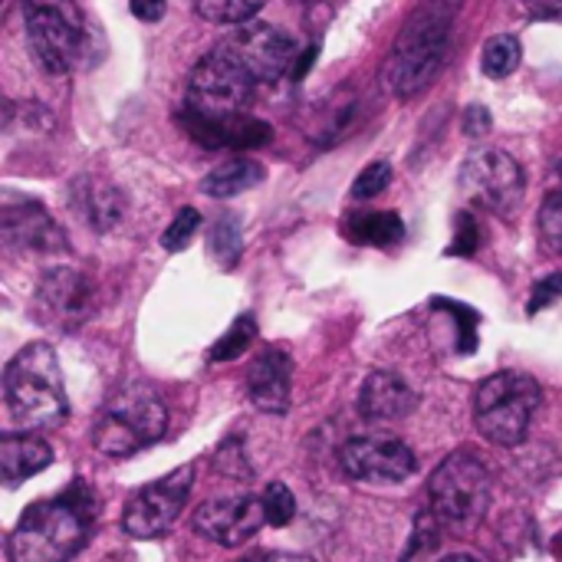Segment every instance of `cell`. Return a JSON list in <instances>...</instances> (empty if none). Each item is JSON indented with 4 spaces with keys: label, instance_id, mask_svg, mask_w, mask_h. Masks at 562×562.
Masks as SVG:
<instances>
[{
    "label": "cell",
    "instance_id": "ac0fdd59",
    "mask_svg": "<svg viewBox=\"0 0 562 562\" xmlns=\"http://www.w3.org/2000/svg\"><path fill=\"white\" fill-rule=\"evenodd\" d=\"M415 408H418V395H415V389L402 375L379 369V372H372L362 382V392H359V412H362V418L379 422V425H389V422L408 418Z\"/></svg>",
    "mask_w": 562,
    "mask_h": 562
},
{
    "label": "cell",
    "instance_id": "ffe728a7",
    "mask_svg": "<svg viewBox=\"0 0 562 562\" xmlns=\"http://www.w3.org/2000/svg\"><path fill=\"white\" fill-rule=\"evenodd\" d=\"M72 201H76V214H82V221L92 224L95 231H112L125 214V201L109 181H92V178L76 181Z\"/></svg>",
    "mask_w": 562,
    "mask_h": 562
},
{
    "label": "cell",
    "instance_id": "74e56055",
    "mask_svg": "<svg viewBox=\"0 0 562 562\" xmlns=\"http://www.w3.org/2000/svg\"><path fill=\"white\" fill-rule=\"evenodd\" d=\"M263 562H316V560L300 557V553H270V557H263Z\"/></svg>",
    "mask_w": 562,
    "mask_h": 562
},
{
    "label": "cell",
    "instance_id": "4fadbf2b",
    "mask_svg": "<svg viewBox=\"0 0 562 562\" xmlns=\"http://www.w3.org/2000/svg\"><path fill=\"white\" fill-rule=\"evenodd\" d=\"M339 464L352 481L362 484H402L415 474V451L398 438L366 435L339 448Z\"/></svg>",
    "mask_w": 562,
    "mask_h": 562
},
{
    "label": "cell",
    "instance_id": "9a60e30c",
    "mask_svg": "<svg viewBox=\"0 0 562 562\" xmlns=\"http://www.w3.org/2000/svg\"><path fill=\"white\" fill-rule=\"evenodd\" d=\"M184 132L201 142L204 148H260L270 142L273 128L247 112H234V115H201L184 109L181 112Z\"/></svg>",
    "mask_w": 562,
    "mask_h": 562
},
{
    "label": "cell",
    "instance_id": "30bf717a",
    "mask_svg": "<svg viewBox=\"0 0 562 562\" xmlns=\"http://www.w3.org/2000/svg\"><path fill=\"white\" fill-rule=\"evenodd\" d=\"M221 49L254 79V82H277L286 72H293L296 63V43L290 33H283L273 23L247 20L240 23Z\"/></svg>",
    "mask_w": 562,
    "mask_h": 562
},
{
    "label": "cell",
    "instance_id": "8d00e7d4",
    "mask_svg": "<svg viewBox=\"0 0 562 562\" xmlns=\"http://www.w3.org/2000/svg\"><path fill=\"white\" fill-rule=\"evenodd\" d=\"M128 7H132V13H135L138 20H145V23H155V20L165 16V0H128Z\"/></svg>",
    "mask_w": 562,
    "mask_h": 562
},
{
    "label": "cell",
    "instance_id": "1f68e13d",
    "mask_svg": "<svg viewBox=\"0 0 562 562\" xmlns=\"http://www.w3.org/2000/svg\"><path fill=\"white\" fill-rule=\"evenodd\" d=\"M244 461H247V458H244V451H240V441H237V438H227V441L217 448L214 468H217L221 474H227V477L247 481V477H250V468H247Z\"/></svg>",
    "mask_w": 562,
    "mask_h": 562
},
{
    "label": "cell",
    "instance_id": "ba28073f",
    "mask_svg": "<svg viewBox=\"0 0 562 562\" xmlns=\"http://www.w3.org/2000/svg\"><path fill=\"white\" fill-rule=\"evenodd\" d=\"M194 484V468H175L171 474H165L161 481H151L145 487H138L122 510V530L132 540H155L161 533H168L178 520V514L188 504Z\"/></svg>",
    "mask_w": 562,
    "mask_h": 562
},
{
    "label": "cell",
    "instance_id": "8992f818",
    "mask_svg": "<svg viewBox=\"0 0 562 562\" xmlns=\"http://www.w3.org/2000/svg\"><path fill=\"white\" fill-rule=\"evenodd\" d=\"M26 43L49 76H66L82 56V13L76 0H23Z\"/></svg>",
    "mask_w": 562,
    "mask_h": 562
},
{
    "label": "cell",
    "instance_id": "5bb4252c",
    "mask_svg": "<svg viewBox=\"0 0 562 562\" xmlns=\"http://www.w3.org/2000/svg\"><path fill=\"white\" fill-rule=\"evenodd\" d=\"M263 524H267L263 501L250 497V494L207 501L191 517L194 533H201L204 540H211L217 547H240V543L254 540L263 530Z\"/></svg>",
    "mask_w": 562,
    "mask_h": 562
},
{
    "label": "cell",
    "instance_id": "484cf974",
    "mask_svg": "<svg viewBox=\"0 0 562 562\" xmlns=\"http://www.w3.org/2000/svg\"><path fill=\"white\" fill-rule=\"evenodd\" d=\"M260 7V0H194V10L201 20L207 23H247L254 16V10Z\"/></svg>",
    "mask_w": 562,
    "mask_h": 562
},
{
    "label": "cell",
    "instance_id": "9c48e42d",
    "mask_svg": "<svg viewBox=\"0 0 562 562\" xmlns=\"http://www.w3.org/2000/svg\"><path fill=\"white\" fill-rule=\"evenodd\" d=\"M254 86L257 82L217 46L191 69L184 89V109L201 115H234L244 112V105L254 95Z\"/></svg>",
    "mask_w": 562,
    "mask_h": 562
},
{
    "label": "cell",
    "instance_id": "f35d334b",
    "mask_svg": "<svg viewBox=\"0 0 562 562\" xmlns=\"http://www.w3.org/2000/svg\"><path fill=\"white\" fill-rule=\"evenodd\" d=\"M553 553H557V557H560V560H562V533H560V537H557V540H553Z\"/></svg>",
    "mask_w": 562,
    "mask_h": 562
},
{
    "label": "cell",
    "instance_id": "44dd1931",
    "mask_svg": "<svg viewBox=\"0 0 562 562\" xmlns=\"http://www.w3.org/2000/svg\"><path fill=\"white\" fill-rule=\"evenodd\" d=\"M342 234L359 247H392L405 237V224L395 211H352Z\"/></svg>",
    "mask_w": 562,
    "mask_h": 562
},
{
    "label": "cell",
    "instance_id": "f546056e",
    "mask_svg": "<svg viewBox=\"0 0 562 562\" xmlns=\"http://www.w3.org/2000/svg\"><path fill=\"white\" fill-rule=\"evenodd\" d=\"M389 184H392V165H389V161H372V165H369V168H362V175L356 178V184H352V198L369 201V198L382 194Z\"/></svg>",
    "mask_w": 562,
    "mask_h": 562
},
{
    "label": "cell",
    "instance_id": "277c9868",
    "mask_svg": "<svg viewBox=\"0 0 562 562\" xmlns=\"http://www.w3.org/2000/svg\"><path fill=\"white\" fill-rule=\"evenodd\" d=\"M540 408V385L527 372H497L474 392V425L497 448H517Z\"/></svg>",
    "mask_w": 562,
    "mask_h": 562
},
{
    "label": "cell",
    "instance_id": "d4e9b609",
    "mask_svg": "<svg viewBox=\"0 0 562 562\" xmlns=\"http://www.w3.org/2000/svg\"><path fill=\"white\" fill-rule=\"evenodd\" d=\"M207 250H211V257H214L224 270H231V267L240 260V224H237L231 214H224V217L214 221L211 237H207Z\"/></svg>",
    "mask_w": 562,
    "mask_h": 562
},
{
    "label": "cell",
    "instance_id": "2e32d148",
    "mask_svg": "<svg viewBox=\"0 0 562 562\" xmlns=\"http://www.w3.org/2000/svg\"><path fill=\"white\" fill-rule=\"evenodd\" d=\"M247 395L267 415H286L293 395V359L280 346H267L247 369Z\"/></svg>",
    "mask_w": 562,
    "mask_h": 562
},
{
    "label": "cell",
    "instance_id": "8fae6325",
    "mask_svg": "<svg viewBox=\"0 0 562 562\" xmlns=\"http://www.w3.org/2000/svg\"><path fill=\"white\" fill-rule=\"evenodd\" d=\"M461 191L474 204L510 217L527 194V178H524V168L517 165V158H510L501 148H484L464 161Z\"/></svg>",
    "mask_w": 562,
    "mask_h": 562
},
{
    "label": "cell",
    "instance_id": "d6a6232c",
    "mask_svg": "<svg viewBox=\"0 0 562 562\" xmlns=\"http://www.w3.org/2000/svg\"><path fill=\"white\" fill-rule=\"evenodd\" d=\"M454 240H451V247H448V254L451 257H471L474 250H477V221H474V214L471 211H461L458 214V221H454Z\"/></svg>",
    "mask_w": 562,
    "mask_h": 562
},
{
    "label": "cell",
    "instance_id": "603a6c76",
    "mask_svg": "<svg viewBox=\"0 0 562 562\" xmlns=\"http://www.w3.org/2000/svg\"><path fill=\"white\" fill-rule=\"evenodd\" d=\"M254 339H257V319H254L250 313H244V316H237V319L231 323V329L211 346L207 359H211V362H231V359L244 356V352L254 346Z\"/></svg>",
    "mask_w": 562,
    "mask_h": 562
},
{
    "label": "cell",
    "instance_id": "4dcf8cb0",
    "mask_svg": "<svg viewBox=\"0 0 562 562\" xmlns=\"http://www.w3.org/2000/svg\"><path fill=\"white\" fill-rule=\"evenodd\" d=\"M435 306H441V310H448V313H454V319H458V333H461V342H458V349L468 356V352H474L477 349V313L471 310V306H461V303H454V300H435Z\"/></svg>",
    "mask_w": 562,
    "mask_h": 562
},
{
    "label": "cell",
    "instance_id": "ab89813d",
    "mask_svg": "<svg viewBox=\"0 0 562 562\" xmlns=\"http://www.w3.org/2000/svg\"><path fill=\"white\" fill-rule=\"evenodd\" d=\"M441 562H477L474 557H448V560H441Z\"/></svg>",
    "mask_w": 562,
    "mask_h": 562
},
{
    "label": "cell",
    "instance_id": "7402d4cb",
    "mask_svg": "<svg viewBox=\"0 0 562 562\" xmlns=\"http://www.w3.org/2000/svg\"><path fill=\"white\" fill-rule=\"evenodd\" d=\"M263 181V165L254 158H227L204 178V194L211 198H234L250 191Z\"/></svg>",
    "mask_w": 562,
    "mask_h": 562
},
{
    "label": "cell",
    "instance_id": "e0dca14e",
    "mask_svg": "<svg viewBox=\"0 0 562 562\" xmlns=\"http://www.w3.org/2000/svg\"><path fill=\"white\" fill-rule=\"evenodd\" d=\"M0 227H3V240L10 247L40 250V254L66 250V237H63L59 224L36 201H10L7 198Z\"/></svg>",
    "mask_w": 562,
    "mask_h": 562
},
{
    "label": "cell",
    "instance_id": "5b68a950",
    "mask_svg": "<svg viewBox=\"0 0 562 562\" xmlns=\"http://www.w3.org/2000/svg\"><path fill=\"white\" fill-rule=\"evenodd\" d=\"M491 507V474L477 454L458 451L428 477V510L445 530H474Z\"/></svg>",
    "mask_w": 562,
    "mask_h": 562
},
{
    "label": "cell",
    "instance_id": "7c38bea8",
    "mask_svg": "<svg viewBox=\"0 0 562 562\" xmlns=\"http://www.w3.org/2000/svg\"><path fill=\"white\" fill-rule=\"evenodd\" d=\"M33 310H36V319L43 326H53L59 333H72L92 316L95 286L86 273L69 270V267H56L40 280Z\"/></svg>",
    "mask_w": 562,
    "mask_h": 562
},
{
    "label": "cell",
    "instance_id": "d6986e66",
    "mask_svg": "<svg viewBox=\"0 0 562 562\" xmlns=\"http://www.w3.org/2000/svg\"><path fill=\"white\" fill-rule=\"evenodd\" d=\"M53 464V448L36 435H3L0 438V481L16 487Z\"/></svg>",
    "mask_w": 562,
    "mask_h": 562
},
{
    "label": "cell",
    "instance_id": "cb8c5ba5",
    "mask_svg": "<svg viewBox=\"0 0 562 562\" xmlns=\"http://www.w3.org/2000/svg\"><path fill=\"white\" fill-rule=\"evenodd\" d=\"M517 66H520V40L510 36V33L491 36L487 46H484V72H487L491 79H504V76H510Z\"/></svg>",
    "mask_w": 562,
    "mask_h": 562
},
{
    "label": "cell",
    "instance_id": "6da1fadb",
    "mask_svg": "<svg viewBox=\"0 0 562 562\" xmlns=\"http://www.w3.org/2000/svg\"><path fill=\"white\" fill-rule=\"evenodd\" d=\"M92 524L95 497L86 481H72L63 494L23 510L7 540V557L10 562H69L89 543Z\"/></svg>",
    "mask_w": 562,
    "mask_h": 562
},
{
    "label": "cell",
    "instance_id": "52a82bcc",
    "mask_svg": "<svg viewBox=\"0 0 562 562\" xmlns=\"http://www.w3.org/2000/svg\"><path fill=\"white\" fill-rule=\"evenodd\" d=\"M448 30H451V13L438 0H428L422 23H408L395 49L392 76H389L392 92L408 99L422 92L441 72L445 56H448Z\"/></svg>",
    "mask_w": 562,
    "mask_h": 562
},
{
    "label": "cell",
    "instance_id": "3957f363",
    "mask_svg": "<svg viewBox=\"0 0 562 562\" xmlns=\"http://www.w3.org/2000/svg\"><path fill=\"white\" fill-rule=\"evenodd\" d=\"M168 431V408L145 382L119 385L95 412L92 448L105 458H132L158 445Z\"/></svg>",
    "mask_w": 562,
    "mask_h": 562
},
{
    "label": "cell",
    "instance_id": "836d02e7",
    "mask_svg": "<svg viewBox=\"0 0 562 562\" xmlns=\"http://www.w3.org/2000/svg\"><path fill=\"white\" fill-rule=\"evenodd\" d=\"M557 300H562V273H550V277H543V280L533 286L530 303H527V313H530V316H537L540 310L553 306Z\"/></svg>",
    "mask_w": 562,
    "mask_h": 562
},
{
    "label": "cell",
    "instance_id": "d590c367",
    "mask_svg": "<svg viewBox=\"0 0 562 562\" xmlns=\"http://www.w3.org/2000/svg\"><path fill=\"white\" fill-rule=\"evenodd\" d=\"M524 10L530 20H550V23L562 20V0H524Z\"/></svg>",
    "mask_w": 562,
    "mask_h": 562
},
{
    "label": "cell",
    "instance_id": "e575fe53",
    "mask_svg": "<svg viewBox=\"0 0 562 562\" xmlns=\"http://www.w3.org/2000/svg\"><path fill=\"white\" fill-rule=\"evenodd\" d=\"M491 132V112L484 109V105H468V112H464V135H471V138H484Z\"/></svg>",
    "mask_w": 562,
    "mask_h": 562
},
{
    "label": "cell",
    "instance_id": "7a4b0ae2",
    "mask_svg": "<svg viewBox=\"0 0 562 562\" xmlns=\"http://www.w3.org/2000/svg\"><path fill=\"white\" fill-rule=\"evenodd\" d=\"M3 398L10 418L26 431H49L66 422V385L49 342H30L7 362Z\"/></svg>",
    "mask_w": 562,
    "mask_h": 562
},
{
    "label": "cell",
    "instance_id": "f1b7e54d",
    "mask_svg": "<svg viewBox=\"0 0 562 562\" xmlns=\"http://www.w3.org/2000/svg\"><path fill=\"white\" fill-rule=\"evenodd\" d=\"M198 227H201V214L194 211V207H181L178 214H175V221L168 224V231H165V237H161V244H165V250H184L188 244H191V237L198 234Z\"/></svg>",
    "mask_w": 562,
    "mask_h": 562
},
{
    "label": "cell",
    "instance_id": "4316f807",
    "mask_svg": "<svg viewBox=\"0 0 562 562\" xmlns=\"http://www.w3.org/2000/svg\"><path fill=\"white\" fill-rule=\"evenodd\" d=\"M260 501H263V510H267V524L270 527L280 530V527H290L296 520V497H293V491L286 484H280V481L267 484Z\"/></svg>",
    "mask_w": 562,
    "mask_h": 562
},
{
    "label": "cell",
    "instance_id": "83f0119b",
    "mask_svg": "<svg viewBox=\"0 0 562 562\" xmlns=\"http://www.w3.org/2000/svg\"><path fill=\"white\" fill-rule=\"evenodd\" d=\"M540 237L550 254H562V181L540 204Z\"/></svg>",
    "mask_w": 562,
    "mask_h": 562
}]
</instances>
